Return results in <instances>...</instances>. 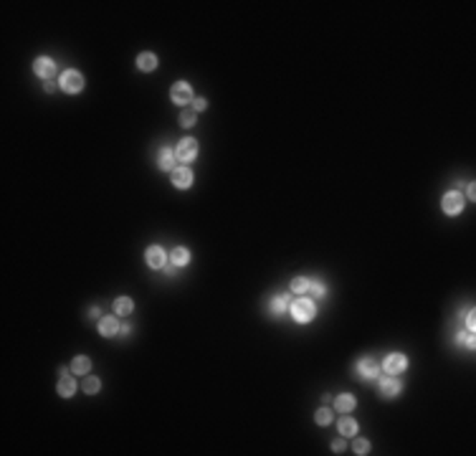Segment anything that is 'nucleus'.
<instances>
[{"label":"nucleus","mask_w":476,"mask_h":456,"mask_svg":"<svg viewBox=\"0 0 476 456\" xmlns=\"http://www.w3.org/2000/svg\"><path fill=\"white\" fill-rule=\"evenodd\" d=\"M286 307H289V299H286V296L279 294V296H274V299H271V312H274V314H282Z\"/></svg>","instance_id":"412c9836"},{"label":"nucleus","mask_w":476,"mask_h":456,"mask_svg":"<svg viewBox=\"0 0 476 456\" xmlns=\"http://www.w3.org/2000/svg\"><path fill=\"white\" fill-rule=\"evenodd\" d=\"M157 168H162V170H172L175 168V152L170 147L160 150V155H157Z\"/></svg>","instance_id":"ddd939ff"},{"label":"nucleus","mask_w":476,"mask_h":456,"mask_svg":"<svg viewBox=\"0 0 476 456\" xmlns=\"http://www.w3.org/2000/svg\"><path fill=\"white\" fill-rule=\"evenodd\" d=\"M332 448H334L337 454H340V451H344V441H342V438H337V441L332 444Z\"/></svg>","instance_id":"c756f323"},{"label":"nucleus","mask_w":476,"mask_h":456,"mask_svg":"<svg viewBox=\"0 0 476 456\" xmlns=\"http://www.w3.org/2000/svg\"><path fill=\"white\" fill-rule=\"evenodd\" d=\"M206 106H208L206 99H195V102H192V112H203Z\"/></svg>","instance_id":"cd10ccee"},{"label":"nucleus","mask_w":476,"mask_h":456,"mask_svg":"<svg viewBox=\"0 0 476 456\" xmlns=\"http://www.w3.org/2000/svg\"><path fill=\"white\" fill-rule=\"evenodd\" d=\"M92 368V360L89 358H84V355H78V358H74V362H71V370L76 372V375H86V370Z\"/></svg>","instance_id":"a211bd4d"},{"label":"nucleus","mask_w":476,"mask_h":456,"mask_svg":"<svg viewBox=\"0 0 476 456\" xmlns=\"http://www.w3.org/2000/svg\"><path fill=\"white\" fill-rule=\"evenodd\" d=\"M190 182H192V172H190L188 168L172 170V185H175V188H190Z\"/></svg>","instance_id":"f8f14e48"},{"label":"nucleus","mask_w":476,"mask_h":456,"mask_svg":"<svg viewBox=\"0 0 476 456\" xmlns=\"http://www.w3.org/2000/svg\"><path fill=\"white\" fill-rule=\"evenodd\" d=\"M352 448H354V454H368L370 451V441L368 438H354Z\"/></svg>","instance_id":"393cba45"},{"label":"nucleus","mask_w":476,"mask_h":456,"mask_svg":"<svg viewBox=\"0 0 476 456\" xmlns=\"http://www.w3.org/2000/svg\"><path fill=\"white\" fill-rule=\"evenodd\" d=\"M334 408H337V410H342V413H350V410L354 408V396H350V393H342V396H337V400H334Z\"/></svg>","instance_id":"2eb2a0df"},{"label":"nucleus","mask_w":476,"mask_h":456,"mask_svg":"<svg viewBox=\"0 0 476 456\" xmlns=\"http://www.w3.org/2000/svg\"><path fill=\"white\" fill-rule=\"evenodd\" d=\"M170 96H172V102H175V104H188V102L192 99V89H190V84H185V82H178V84L172 86Z\"/></svg>","instance_id":"1a4fd4ad"},{"label":"nucleus","mask_w":476,"mask_h":456,"mask_svg":"<svg viewBox=\"0 0 476 456\" xmlns=\"http://www.w3.org/2000/svg\"><path fill=\"white\" fill-rule=\"evenodd\" d=\"M116 330H122V327L116 324V317H102V322H99V332H102L104 337H114Z\"/></svg>","instance_id":"4468645a"},{"label":"nucleus","mask_w":476,"mask_h":456,"mask_svg":"<svg viewBox=\"0 0 476 456\" xmlns=\"http://www.w3.org/2000/svg\"><path fill=\"white\" fill-rule=\"evenodd\" d=\"M314 421L320 424V426L332 424V410H330V408H320V410H316V416H314Z\"/></svg>","instance_id":"5701e85b"},{"label":"nucleus","mask_w":476,"mask_h":456,"mask_svg":"<svg viewBox=\"0 0 476 456\" xmlns=\"http://www.w3.org/2000/svg\"><path fill=\"white\" fill-rule=\"evenodd\" d=\"M195 158H198V142H195L192 137H185V140L178 144V160L190 162V160H195Z\"/></svg>","instance_id":"20e7f679"},{"label":"nucleus","mask_w":476,"mask_h":456,"mask_svg":"<svg viewBox=\"0 0 476 456\" xmlns=\"http://www.w3.org/2000/svg\"><path fill=\"white\" fill-rule=\"evenodd\" d=\"M132 307H134V304H132L130 296H119V299H114V312H116V314H130Z\"/></svg>","instance_id":"aec40b11"},{"label":"nucleus","mask_w":476,"mask_h":456,"mask_svg":"<svg viewBox=\"0 0 476 456\" xmlns=\"http://www.w3.org/2000/svg\"><path fill=\"white\" fill-rule=\"evenodd\" d=\"M64 92H68V94H78L84 89V76L78 74V71H74V68H68V71H64L61 74V84H58Z\"/></svg>","instance_id":"f03ea898"},{"label":"nucleus","mask_w":476,"mask_h":456,"mask_svg":"<svg viewBox=\"0 0 476 456\" xmlns=\"http://www.w3.org/2000/svg\"><path fill=\"white\" fill-rule=\"evenodd\" d=\"M461 208H464L461 193H456V190H451V193H446V196H444V210H446L448 216H456V213H461Z\"/></svg>","instance_id":"6e6552de"},{"label":"nucleus","mask_w":476,"mask_h":456,"mask_svg":"<svg viewBox=\"0 0 476 456\" xmlns=\"http://www.w3.org/2000/svg\"><path fill=\"white\" fill-rule=\"evenodd\" d=\"M306 292H312V296H316V299H322V296H324V286H322L320 282H312Z\"/></svg>","instance_id":"bb28decb"},{"label":"nucleus","mask_w":476,"mask_h":456,"mask_svg":"<svg viewBox=\"0 0 476 456\" xmlns=\"http://www.w3.org/2000/svg\"><path fill=\"white\" fill-rule=\"evenodd\" d=\"M137 66L142 71H152V68H157V56L154 54H140L137 56Z\"/></svg>","instance_id":"dca6fc26"},{"label":"nucleus","mask_w":476,"mask_h":456,"mask_svg":"<svg viewBox=\"0 0 476 456\" xmlns=\"http://www.w3.org/2000/svg\"><path fill=\"white\" fill-rule=\"evenodd\" d=\"M306 289H309V282H306L304 276H296V279L292 282V292H294V294L304 296V294H306Z\"/></svg>","instance_id":"4be33fe9"},{"label":"nucleus","mask_w":476,"mask_h":456,"mask_svg":"<svg viewBox=\"0 0 476 456\" xmlns=\"http://www.w3.org/2000/svg\"><path fill=\"white\" fill-rule=\"evenodd\" d=\"M144 258H147L150 269H162V266H165V251H162L160 246H150Z\"/></svg>","instance_id":"9d476101"},{"label":"nucleus","mask_w":476,"mask_h":456,"mask_svg":"<svg viewBox=\"0 0 476 456\" xmlns=\"http://www.w3.org/2000/svg\"><path fill=\"white\" fill-rule=\"evenodd\" d=\"M340 434H342V436H354V434H357V424H354V418H350V416L340 418Z\"/></svg>","instance_id":"6ab92c4d"},{"label":"nucleus","mask_w":476,"mask_h":456,"mask_svg":"<svg viewBox=\"0 0 476 456\" xmlns=\"http://www.w3.org/2000/svg\"><path fill=\"white\" fill-rule=\"evenodd\" d=\"M180 122H182V127H192V124H195V112H192V109H185V112L180 114Z\"/></svg>","instance_id":"a878e982"},{"label":"nucleus","mask_w":476,"mask_h":456,"mask_svg":"<svg viewBox=\"0 0 476 456\" xmlns=\"http://www.w3.org/2000/svg\"><path fill=\"white\" fill-rule=\"evenodd\" d=\"M458 340H464V345L468 350H474V334H466V337H458Z\"/></svg>","instance_id":"c85d7f7f"},{"label":"nucleus","mask_w":476,"mask_h":456,"mask_svg":"<svg viewBox=\"0 0 476 456\" xmlns=\"http://www.w3.org/2000/svg\"><path fill=\"white\" fill-rule=\"evenodd\" d=\"M170 261H172L175 266H185V264L190 261V254H188V248H182V246L172 248V251H170Z\"/></svg>","instance_id":"f3484780"},{"label":"nucleus","mask_w":476,"mask_h":456,"mask_svg":"<svg viewBox=\"0 0 476 456\" xmlns=\"http://www.w3.org/2000/svg\"><path fill=\"white\" fill-rule=\"evenodd\" d=\"M378 393L382 398H395L400 393V380L395 378V375H378Z\"/></svg>","instance_id":"7ed1b4c3"},{"label":"nucleus","mask_w":476,"mask_h":456,"mask_svg":"<svg viewBox=\"0 0 476 456\" xmlns=\"http://www.w3.org/2000/svg\"><path fill=\"white\" fill-rule=\"evenodd\" d=\"M289 310H292V317L296 320V322H309V320H314V302L312 299H306V296H299L296 302H292L289 304Z\"/></svg>","instance_id":"f257e3e1"},{"label":"nucleus","mask_w":476,"mask_h":456,"mask_svg":"<svg viewBox=\"0 0 476 456\" xmlns=\"http://www.w3.org/2000/svg\"><path fill=\"white\" fill-rule=\"evenodd\" d=\"M33 68H36V74L38 76H44V79H51V76L56 74V64L51 61V58H36V64H33Z\"/></svg>","instance_id":"9b49d317"},{"label":"nucleus","mask_w":476,"mask_h":456,"mask_svg":"<svg viewBox=\"0 0 476 456\" xmlns=\"http://www.w3.org/2000/svg\"><path fill=\"white\" fill-rule=\"evenodd\" d=\"M406 365H408V360H406V355H400V352H392V355L385 358V370H388V375H398V372H403Z\"/></svg>","instance_id":"423d86ee"},{"label":"nucleus","mask_w":476,"mask_h":456,"mask_svg":"<svg viewBox=\"0 0 476 456\" xmlns=\"http://www.w3.org/2000/svg\"><path fill=\"white\" fill-rule=\"evenodd\" d=\"M58 393H61L64 398H68V396H74V393H76V383H74V378L68 375V370H66V368H61V370H58Z\"/></svg>","instance_id":"0eeeda50"},{"label":"nucleus","mask_w":476,"mask_h":456,"mask_svg":"<svg viewBox=\"0 0 476 456\" xmlns=\"http://www.w3.org/2000/svg\"><path fill=\"white\" fill-rule=\"evenodd\" d=\"M99 388H102V383H99V380H96V378H86V380H84V390H86L89 396H94V393H99Z\"/></svg>","instance_id":"b1692460"},{"label":"nucleus","mask_w":476,"mask_h":456,"mask_svg":"<svg viewBox=\"0 0 476 456\" xmlns=\"http://www.w3.org/2000/svg\"><path fill=\"white\" fill-rule=\"evenodd\" d=\"M357 375L360 378H378L380 375V365L375 358H362L357 362Z\"/></svg>","instance_id":"39448f33"},{"label":"nucleus","mask_w":476,"mask_h":456,"mask_svg":"<svg viewBox=\"0 0 476 456\" xmlns=\"http://www.w3.org/2000/svg\"><path fill=\"white\" fill-rule=\"evenodd\" d=\"M466 327L474 330V312H468V317H466Z\"/></svg>","instance_id":"7c9ffc66"}]
</instances>
